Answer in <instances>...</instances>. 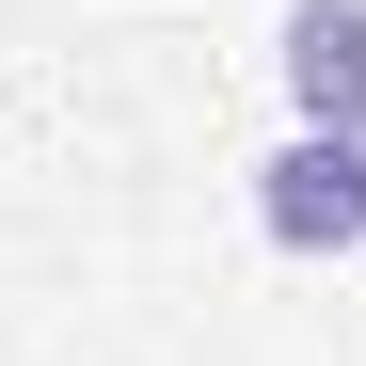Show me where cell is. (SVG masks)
I'll return each mask as SVG.
<instances>
[{
  "instance_id": "1",
  "label": "cell",
  "mask_w": 366,
  "mask_h": 366,
  "mask_svg": "<svg viewBox=\"0 0 366 366\" xmlns=\"http://www.w3.org/2000/svg\"><path fill=\"white\" fill-rule=\"evenodd\" d=\"M255 223H271V255H366V144L350 128H287L255 159Z\"/></svg>"
},
{
  "instance_id": "2",
  "label": "cell",
  "mask_w": 366,
  "mask_h": 366,
  "mask_svg": "<svg viewBox=\"0 0 366 366\" xmlns=\"http://www.w3.org/2000/svg\"><path fill=\"white\" fill-rule=\"evenodd\" d=\"M271 64H287V112H302V128H350L366 144V0H287Z\"/></svg>"
}]
</instances>
